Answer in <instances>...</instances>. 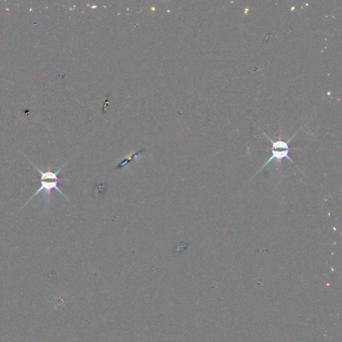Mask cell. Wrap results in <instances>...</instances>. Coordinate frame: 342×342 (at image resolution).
<instances>
[{"label":"cell","mask_w":342,"mask_h":342,"mask_svg":"<svg viewBox=\"0 0 342 342\" xmlns=\"http://www.w3.org/2000/svg\"><path fill=\"white\" fill-rule=\"evenodd\" d=\"M294 136V135H293ZM293 136L292 138H290L287 142H282V141H278V142H273L268 135H266V138L269 140V142L272 144L271 146V152H272V156L268 159V161L266 162V164L261 168H265L268 164L272 163V162H274L276 161L277 162V165L279 166V168L281 167V163H282V160L284 159H287L290 163H292L295 165L294 161H292V159L289 157V152L291 151V149L289 148V143L291 142V140L293 139Z\"/></svg>","instance_id":"7a4b0ae2"},{"label":"cell","mask_w":342,"mask_h":342,"mask_svg":"<svg viewBox=\"0 0 342 342\" xmlns=\"http://www.w3.org/2000/svg\"><path fill=\"white\" fill-rule=\"evenodd\" d=\"M31 163V162H30ZM32 164V163H31ZM33 165V164H32ZM34 167H36L37 171L40 174V186H39V189L37 191V193H34L33 196L29 199L28 202H30L32 200L33 197H37L38 195H39L40 193H44L45 196H46V199L49 200V197L51 195V193H53V191H57L58 192L61 196L65 197L68 201H70V198H68L64 193H62V191L59 189V187H58V184L62 181H64V179H60L58 177V174L61 172V170L63 167H65V165H62L61 168H59L57 171H56V172H51V171H47V172H43V171H41L39 168H38L36 165H33ZM27 202V203H28ZM26 203V204H27Z\"/></svg>","instance_id":"6da1fadb"}]
</instances>
